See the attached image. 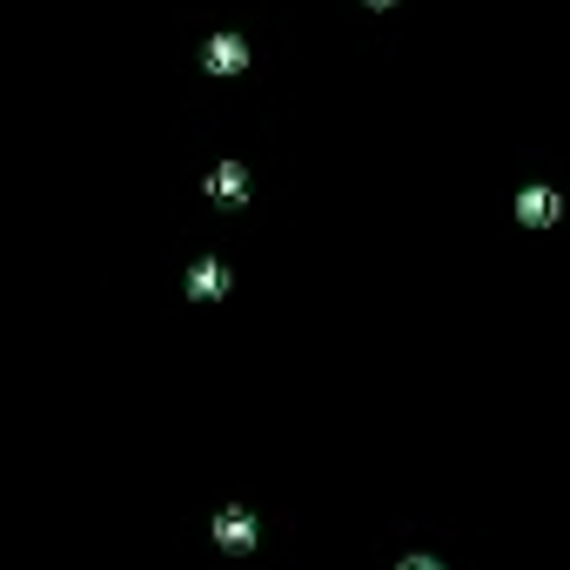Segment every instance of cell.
<instances>
[{
    "instance_id": "2",
    "label": "cell",
    "mask_w": 570,
    "mask_h": 570,
    "mask_svg": "<svg viewBox=\"0 0 570 570\" xmlns=\"http://www.w3.org/2000/svg\"><path fill=\"white\" fill-rule=\"evenodd\" d=\"M409 570H437V564H409Z\"/></svg>"
},
{
    "instance_id": "1",
    "label": "cell",
    "mask_w": 570,
    "mask_h": 570,
    "mask_svg": "<svg viewBox=\"0 0 570 570\" xmlns=\"http://www.w3.org/2000/svg\"><path fill=\"white\" fill-rule=\"evenodd\" d=\"M221 544H229V550H241V544H249V516H221Z\"/></svg>"
}]
</instances>
